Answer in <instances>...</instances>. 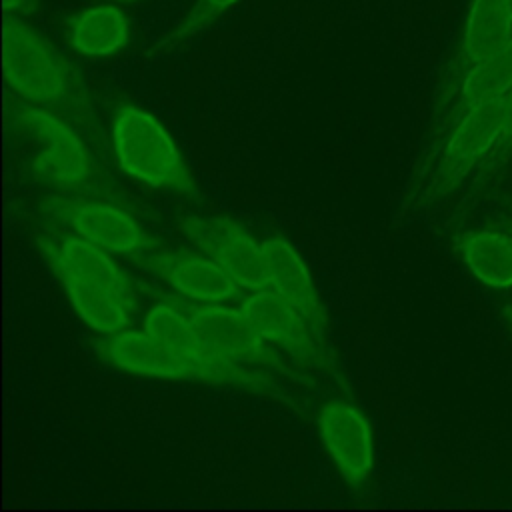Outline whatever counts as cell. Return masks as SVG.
<instances>
[{"mask_svg": "<svg viewBox=\"0 0 512 512\" xmlns=\"http://www.w3.org/2000/svg\"><path fill=\"white\" fill-rule=\"evenodd\" d=\"M38 0H4L6 16H28L34 12Z\"/></svg>", "mask_w": 512, "mask_h": 512, "instance_id": "obj_22", "label": "cell"}, {"mask_svg": "<svg viewBox=\"0 0 512 512\" xmlns=\"http://www.w3.org/2000/svg\"><path fill=\"white\" fill-rule=\"evenodd\" d=\"M446 130L424 164L420 186L410 194L416 208L448 196L474 168L482 166L502 130V98L468 110Z\"/></svg>", "mask_w": 512, "mask_h": 512, "instance_id": "obj_5", "label": "cell"}, {"mask_svg": "<svg viewBox=\"0 0 512 512\" xmlns=\"http://www.w3.org/2000/svg\"><path fill=\"white\" fill-rule=\"evenodd\" d=\"M142 258L146 268L192 302H226L240 294L234 278L206 254L146 252Z\"/></svg>", "mask_w": 512, "mask_h": 512, "instance_id": "obj_13", "label": "cell"}, {"mask_svg": "<svg viewBox=\"0 0 512 512\" xmlns=\"http://www.w3.org/2000/svg\"><path fill=\"white\" fill-rule=\"evenodd\" d=\"M512 40V18L506 0H472L456 58V80L488 60Z\"/></svg>", "mask_w": 512, "mask_h": 512, "instance_id": "obj_15", "label": "cell"}, {"mask_svg": "<svg viewBox=\"0 0 512 512\" xmlns=\"http://www.w3.org/2000/svg\"><path fill=\"white\" fill-rule=\"evenodd\" d=\"M510 154H512V86L502 96V130L494 148L490 150V154L480 166V176L500 168Z\"/></svg>", "mask_w": 512, "mask_h": 512, "instance_id": "obj_21", "label": "cell"}, {"mask_svg": "<svg viewBox=\"0 0 512 512\" xmlns=\"http://www.w3.org/2000/svg\"><path fill=\"white\" fill-rule=\"evenodd\" d=\"M166 298L188 314L204 342L222 358L278 374L298 386L316 388V380L288 356L284 358V352L266 340L240 308H228L220 302L192 304V300L178 296Z\"/></svg>", "mask_w": 512, "mask_h": 512, "instance_id": "obj_6", "label": "cell"}, {"mask_svg": "<svg viewBox=\"0 0 512 512\" xmlns=\"http://www.w3.org/2000/svg\"><path fill=\"white\" fill-rule=\"evenodd\" d=\"M510 228H512V226H510Z\"/></svg>", "mask_w": 512, "mask_h": 512, "instance_id": "obj_25", "label": "cell"}, {"mask_svg": "<svg viewBox=\"0 0 512 512\" xmlns=\"http://www.w3.org/2000/svg\"><path fill=\"white\" fill-rule=\"evenodd\" d=\"M128 40V18L112 4L86 8L70 24V44L82 56H112L120 52Z\"/></svg>", "mask_w": 512, "mask_h": 512, "instance_id": "obj_18", "label": "cell"}, {"mask_svg": "<svg viewBox=\"0 0 512 512\" xmlns=\"http://www.w3.org/2000/svg\"><path fill=\"white\" fill-rule=\"evenodd\" d=\"M12 122L36 144L30 158L36 180L62 194H86L100 186L96 158L72 122L34 104L14 108Z\"/></svg>", "mask_w": 512, "mask_h": 512, "instance_id": "obj_4", "label": "cell"}, {"mask_svg": "<svg viewBox=\"0 0 512 512\" xmlns=\"http://www.w3.org/2000/svg\"><path fill=\"white\" fill-rule=\"evenodd\" d=\"M54 274L60 280L62 290L76 314L94 332L110 336L130 326L136 306H132L118 292L102 284L76 278L64 270H56Z\"/></svg>", "mask_w": 512, "mask_h": 512, "instance_id": "obj_16", "label": "cell"}, {"mask_svg": "<svg viewBox=\"0 0 512 512\" xmlns=\"http://www.w3.org/2000/svg\"><path fill=\"white\" fill-rule=\"evenodd\" d=\"M4 78L22 100L56 112L82 130L90 144H102L100 124L80 76L22 16L4 20Z\"/></svg>", "mask_w": 512, "mask_h": 512, "instance_id": "obj_1", "label": "cell"}, {"mask_svg": "<svg viewBox=\"0 0 512 512\" xmlns=\"http://www.w3.org/2000/svg\"><path fill=\"white\" fill-rule=\"evenodd\" d=\"M512 86V40L488 60L468 68L456 80V98L448 114L452 126L468 110L502 98Z\"/></svg>", "mask_w": 512, "mask_h": 512, "instance_id": "obj_17", "label": "cell"}, {"mask_svg": "<svg viewBox=\"0 0 512 512\" xmlns=\"http://www.w3.org/2000/svg\"><path fill=\"white\" fill-rule=\"evenodd\" d=\"M240 310L254 324V328L276 348H280L296 366L330 378L346 390V382L336 366L330 344H324L316 336L298 308H294L274 290L262 288L244 298Z\"/></svg>", "mask_w": 512, "mask_h": 512, "instance_id": "obj_7", "label": "cell"}, {"mask_svg": "<svg viewBox=\"0 0 512 512\" xmlns=\"http://www.w3.org/2000/svg\"><path fill=\"white\" fill-rule=\"evenodd\" d=\"M468 270L486 286H512V236L500 230L466 232L456 242Z\"/></svg>", "mask_w": 512, "mask_h": 512, "instance_id": "obj_19", "label": "cell"}, {"mask_svg": "<svg viewBox=\"0 0 512 512\" xmlns=\"http://www.w3.org/2000/svg\"><path fill=\"white\" fill-rule=\"evenodd\" d=\"M96 346L98 354L118 370L164 380L204 382V372L196 362L162 346L144 328L134 330L128 326L116 334L106 336Z\"/></svg>", "mask_w": 512, "mask_h": 512, "instance_id": "obj_11", "label": "cell"}, {"mask_svg": "<svg viewBox=\"0 0 512 512\" xmlns=\"http://www.w3.org/2000/svg\"><path fill=\"white\" fill-rule=\"evenodd\" d=\"M506 8H508V14L512 18V0H506Z\"/></svg>", "mask_w": 512, "mask_h": 512, "instance_id": "obj_23", "label": "cell"}, {"mask_svg": "<svg viewBox=\"0 0 512 512\" xmlns=\"http://www.w3.org/2000/svg\"><path fill=\"white\" fill-rule=\"evenodd\" d=\"M36 244L54 272L64 270L86 282L112 288L132 306H136V290L130 276L116 264L112 254L102 246L74 232L62 236L38 234Z\"/></svg>", "mask_w": 512, "mask_h": 512, "instance_id": "obj_12", "label": "cell"}, {"mask_svg": "<svg viewBox=\"0 0 512 512\" xmlns=\"http://www.w3.org/2000/svg\"><path fill=\"white\" fill-rule=\"evenodd\" d=\"M318 436L342 480L360 492L374 470V436L366 414L350 398H328L316 416Z\"/></svg>", "mask_w": 512, "mask_h": 512, "instance_id": "obj_10", "label": "cell"}, {"mask_svg": "<svg viewBox=\"0 0 512 512\" xmlns=\"http://www.w3.org/2000/svg\"><path fill=\"white\" fill-rule=\"evenodd\" d=\"M112 152L124 174L186 198L198 196L192 170L164 124L136 104L116 106L110 120Z\"/></svg>", "mask_w": 512, "mask_h": 512, "instance_id": "obj_2", "label": "cell"}, {"mask_svg": "<svg viewBox=\"0 0 512 512\" xmlns=\"http://www.w3.org/2000/svg\"><path fill=\"white\" fill-rule=\"evenodd\" d=\"M262 248L268 262L270 290L298 308L316 336L328 344V318L302 256L284 238H266Z\"/></svg>", "mask_w": 512, "mask_h": 512, "instance_id": "obj_14", "label": "cell"}, {"mask_svg": "<svg viewBox=\"0 0 512 512\" xmlns=\"http://www.w3.org/2000/svg\"><path fill=\"white\" fill-rule=\"evenodd\" d=\"M40 210L110 254L142 256L156 246L152 236L128 210L102 200L60 192L44 196Z\"/></svg>", "mask_w": 512, "mask_h": 512, "instance_id": "obj_8", "label": "cell"}, {"mask_svg": "<svg viewBox=\"0 0 512 512\" xmlns=\"http://www.w3.org/2000/svg\"><path fill=\"white\" fill-rule=\"evenodd\" d=\"M142 328L162 346L196 362L204 372V384L234 386L290 406L296 412L306 410V402L302 404V396L292 388H286L280 380L274 378V374L232 362L216 354L204 342L188 314L172 300L164 298L152 304L144 314Z\"/></svg>", "mask_w": 512, "mask_h": 512, "instance_id": "obj_3", "label": "cell"}, {"mask_svg": "<svg viewBox=\"0 0 512 512\" xmlns=\"http://www.w3.org/2000/svg\"><path fill=\"white\" fill-rule=\"evenodd\" d=\"M182 232L216 264H220L240 288L262 290L270 286L268 262L248 228L228 216H186L180 220Z\"/></svg>", "mask_w": 512, "mask_h": 512, "instance_id": "obj_9", "label": "cell"}, {"mask_svg": "<svg viewBox=\"0 0 512 512\" xmlns=\"http://www.w3.org/2000/svg\"><path fill=\"white\" fill-rule=\"evenodd\" d=\"M508 318H510V322H512V306L508 308Z\"/></svg>", "mask_w": 512, "mask_h": 512, "instance_id": "obj_24", "label": "cell"}, {"mask_svg": "<svg viewBox=\"0 0 512 512\" xmlns=\"http://www.w3.org/2000/svg\"><path fill=\"white\" fill-rule=\"evenodd\" d=\"M240 0H198L192 8V12L188 14V18L182 22V26L178 30H174L166 42L168 44H180L186 38H190L192 34L200 32L202 28H206L212 20H216L220 14H224L230 6H234Z\"/></svg>", "mask_w": 512, "mask_h": 512, "instance_id": "obj_20", "label": "cell"}]
</instances>
